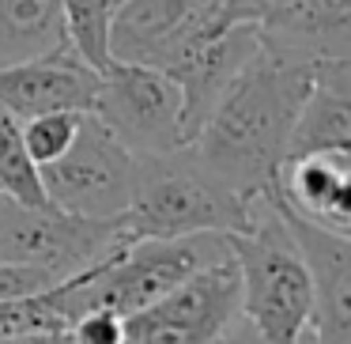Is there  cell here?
<instances>
[{"mask_svg": "<svg viewBox=\"0 0 351 344\" xmlns=\"http://www.w3.org/2000/svg\"><path fill=\"white\" fill-rule=\"evenodd\" d=\"M261 49V34L253 23H230L219 34H208L204 42H197L193 49H185L174 65L167 69V76L182 91V125L185 140L197 137V129L204 125V117L212 114V106L219 102V95L230 87V80L245 69L253 54Z\"/></svg>", "mask_w": 351, "mask_h": 344, "instance_id": "8fae6325", "label": "cell"}, {"mask_svg": "<svg viewBox=\"0 0 351 344\" xmlns=\"http://www.w3.org/2000/svg\"><path fill=\"white\" fill-rule=\"evenodd\" d=\"M272 193L280 205L328 231H351V148L306 152L283 159Z\"/></svg>", "mask_w": 351, "mask_h": 344, "instance_id": "7c38bea8", "label": "cell"}, {"mask_svg": "<svg viewBox=\"0 0 351 344\" xmlns=\"http://www.w3.org/2000/svg\"><path fill=\"white\" fill-rule=\"evenodd\" d=\"M64 46L61 0H0V65H19Z\"/></svg>", "mask_w": 351, "mask_h": 344, "instance_id": "5bb4252c", "label": "cell"}, {"mask_svg": "<svg viewBox=\"0 0 351 344\" xmlns=\"http://www.w3.org/2000/svg\"><path fill=\"white\" fill-rule=\"evenodd\" d=\"M38 329H69V318L53 303V288L27 299H0V341L16 333H38Z\"/></svg>", "mask_w": 351, "mask_h": 344, "instance_id": "ac0fdd59", "label": "cell"}, {"mask_svg": "<svg viewBox=\"0 0 351 344\" xmlns=\"http://www.w3.org/2000/svg\"><path fill=\"white\" fill-rule=\"evenodd\" d=\"M242 280V318L265 344H302L310 325V273L291 227L268 193L257 197L250 231L230 235Z\"/></svg>", "mask_w": 351, "mask_h": 344, "instance_id": "3957f363", "label": "cell"}, {"mask_svg": "<svg viewBox=\"0 0 351 344\" xmlns=\"http://www.w3.org/2000/svg\"><path fill=\"white\" fill-rule=\"evenodd\" d=\"M253 212L257 197L223 185L185 144L162 155H136L132 197L117 223L129 238H182L200 231L242 235Z\"/></svg>", "mask_w": 351, "mask_h": 344, "instance_id": "7a4b0ae2", "label": "cell"}, {"mask_svg": "<svg viewBox=\"0 0 351 344\" xmlns=\"http://www.w3.org/2000/svg\"><path fill=\"white\" fill-rule=\"evenodd\" d=\"M0 197H12L19 205L31 208H46V193H42L38 182V167L31 163L23 148V133H19V122L0 106Z\"/></svg>", "mask_w": 351, "mask_h": 344, "instance_id": "2e32d148", "label": "cell"}, {"mask_svg": "<svg viewBox=\"0 0 351 344\" xmlns=\"http://www.w3.org/2000/svg\"><path fill=\"white\" fill-rule=\"evenodd\" d=\"M351 148V61L321 57L313 61V84L302 99L287 140V159L306 152Z\"/></svg>", "mask_w": 351, "mask_h": 344, "instance_id": "4fadbf2b", "label": "cell"}, {"mask_svg": "<svg viewBox=\"0 0 351 344\" xmlns=\"http://www.w3.org/2000/svg\"><path fill=\"white\" fill-rule=\"evenodd\" d=\"M219 344H265V341H261L257 329H253L250 321H245L242 314H238V321L227 329V333H223V341H219Z\"/></svg>", "mask_w": 351, "mask_h": 344, "instance_id": "7402d4cb", "label": "cell"}, {"mask_svg": "<svg viewBox=\"0 0 351 344\" xmlns=\"http://www.w3.org/2000/svg\"><path fill=\"white\" fill-rule=\"evenodd\" d=\"M72 344H125V318L114 310H84L69 321Z\"/></svg>", "mask_w": 351, "mask_h": 344, "instance_id": "d6986e66", "label": "cell"}, {"mask_svg": "<svg viewBox=\"0 0 351 344\" xmlns=\"http://www.w3.org/2000/svg\"><path fill=\"white\" fill-rule=\"evenodd\" d=\"M114 4H121V0H114Z\"/></svg>", "mask_w": 351, "mask_h": 344, "instance_id": "603a6c76", "label": "cell"}, {"mask_svg": "<svg viewBox=\"0 0 351 344\" xmlns=\"http://www.w3.org/2000/svg\"><path fill=\"white\" fill-rule=\"evenodd\" d=\"M272 205L280 208L283 223L291 227L298 250H302L306 273H310L313 306L306 333L313 336V344H351V235L302 220L276 197Z\"/></svg>", "mask_w": 351, "mask_h": 344, "instance_id": "9c48e42d", "label": "cell"}, {"mask_svg": "<svg viewBox=\"0 0 351 344\" xmlns=\"http://www.w3.org/2000/svg\"><path fill=\"white\" fill-rule=\"evenodd\" d=\"M129 235L117 220H84L61 208H31L0 197V261L38 265L61 280L114 257Z\"/></svg>", "mask_w": 351, "mask_h": 344, "instance_id": "5b68a950", "label": "cell"}, {"mask_svg": "<svg viewBox=\"0 0 351 344\" xmlns=\"http://www.w3.org/2000/svg\"><path fill=\"white\" fill-rule=\"evenodd\" d=\"M310 84L313 65L283 61L261 46L189 140L193 155L242 197L268 193Z\"/></svg>", "mask_w": 351, "mask_h": 344, "instance_id": "6da1fadb", "label": "cell"}, {"mask_svg": "<svg viewBox=\"0 0 351 344\" xmlns=\"http://www.w3.org/2000/svg\"><path fill=\"white\" fill-rule=\"evenodd\" d=\"M87 110H53V114H38L19 122V133H23V148L31 155L34 167H46V163L61 159L72 148L80 133V122H84Z\"/></svg>", "mask_w": 351, "mask_h": 344, "instance_id": "e0dca14e", "label": "cell"}, {"mask_svg": "<svg viewBox=\"0 0 351 344\" xmlns=\"http://www.w3.org/2000/svg\"><path fill=\"white\" fill-rule=\"evenodd\" d=\"M223 27L219 0H121L110 19V57L167 72L185 49Z\"/></svg>", "mask_w": 351, "mask_h": 344, "instance_id": "ba28073f", "label": "cell"}, {"mask_svg": "<svg viewBox=\"0 0 351 344\" xmlns=\"http://www.w3.org/2000/svg\"><path fill=\"white\" fill-rule=\"evenodd\" d=\"M0 344H72V341H69V329H38V333L4 336Z\"/></svg>", "mask_w": 351, "mask_h": 344, "instance_id": "44dd1931", "label": "cell"}, {"mask_svg": "<svg viewBox=\"0 0 351 344\" xmlns=\"http://www.w3.org/2000/svg\"><path fill=\"white\" fill-rule=\"evenodd\" d=\"M136 155L110 137V129L87 110L72 148L61 159L38 167L42 193L53 208L84 220H121L132 197Z\"/></svg>", "mask_w": 351, "mask_h": 344, "instance_id": "8992f818", "label": "cell"}, {"mask_svg": "<svg viewBox=\"0 0 351 344\" xmlns=\"http://www.w3.org/2000/svg\"><path fill=\"white\" fill-rule=\"evenodd\" d=\"M242 314L234 253L197 268L152 306L125 318V344H219Z\"/></svg>", "mask_w": 351, "mask_h": 344, "instance_id": "52a82bcc", "label": "cell"}, {"mask_svg": "<svg viewBox=\"0 0 351 344\" xmlns=\"http://www.w3.org/2000/svg\"><path fill=\"white\" fill-rule=\"evenodd\" d=\"M91 114L132 155H162L189 144L182 125V91L155 65L114 57L99 72Z\"/></svg>", "mask_w": 351, "mask_h": 344, "instance_id": "277c9868", "label": "cell"}, {"mask_svg": "<svg viewBox=\"0 0 351 344\" xmlns=\"http://www.w3.org/2000/svg\"><path fill=\"white\" fill-rule=\"evenodd\" d=\"M99 91V69L64 46L19 65H0V106L16 122L53 110H91Z\"/></svg>", "mask_w": 351, "mask_h": 344, "instance_id": "30bf717a", "label": "cell"}, {"mask_svg": "<svg viewBox=\"0 0 351 344\" xmlns=\"http://www.w3.org/2000/svg\"><path fill=\"white\" fill-rule=\"evenodd\" d=\"M61 276L38 265H19V261H0V299H27L57 288Z\"/></svg>", "mask_w": 351, "mask_h": 344, "instance_id": "ffe728a7", "label": "cell"}, {"mask_svg": "<svg viewBox=\"0 0 351 344\" xmlns=\"http://www.w3.org/2000/svg\"><path fill=\"white\" fill-rule=\"evenodd\" d=\"M64 16V42L84 57L91 69H106L110 57V19L114 0H61Z\"/></svg>", "mask_w": 351, "mask_h": 344, "instance_id": "9a60e30c", "label": "cell"}]
</instances>
